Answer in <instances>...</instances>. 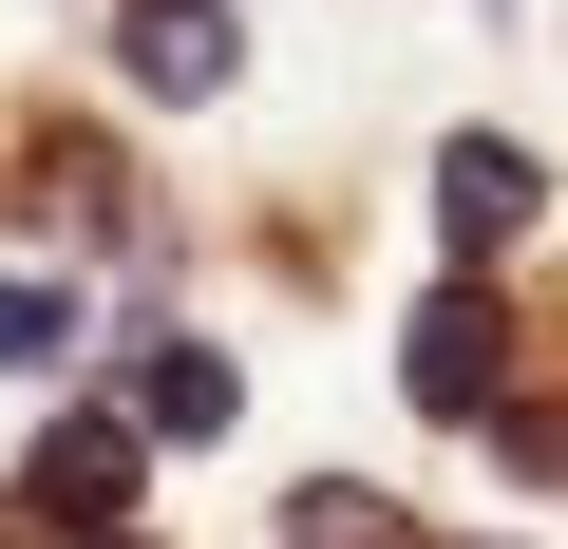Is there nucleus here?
Wrapping results in <instances>:
<instances>
[{"instance_id":"1","label":"nucleus","mask_w":568,"mask_h":549,"mask_svg":"<svg viewBox=\"0 0 568 549\" xmlns=\"http://www.w3.org/2000/svg\"><path fill=\"white\" fill-rule=\"evenodd\" d=\"M417 398L436 417H511V304L493 285H436L417 304Z\"/></svg>"},{"instance_id":"2","label":"nucleus","mask_w":568,"mask_h":549,"mask_svg":"<svg viewBox=\"0 0 568 549\" xmlns=\"http://www.w3.org/2000/svg\"><path fill=\"white\" fill-rule=\"evenodd\" d=\"M530 209H549V171H530V152H511V133H455V152H436V227H455V246H474V265H493V246H511V227H530Z\"/></svg>"},{"instance_id":"3","label":"nucleus","mask_w":568,"mask_h":549,"mask_svg":"<svg viewBox=\"0 0 568 549\" xmlns=\"http://www.w3.org/2000/svg\"><path fill=\"white\" fill-rule=\"evenodd\" d=\"M20 474H39V511H77V530H114V511H133V417H58V436H39Z\"/></svg>"},{"instance_id":"4","label":"nucleus","mask_w":568,"mask_h":549,"mask_svg":"<svg viewBox=\"0 0 568 549\" xmlns=\"http://www.w3.org/2000/svg\"><path fill=\"white\" fill-rule=\"evenodd\" d=\"M114 58H133V95H209L227 77V20H209V0H133Z\"/></svg>"},{"instance_id":"5","label":"nucleus","mask_w":568,"mask_h":549,"mask_svg":"<svg viewBox=\"0 0 568 549\" xmlns=\"http://www.w3.org/2000/svg\"><path fill=\"white\" fill-rule=\"evenodd\" d=\"M133 417H152V436H227V360H209V342H152Z\"/></svg>"},{"instance_id":"6","label":"nucleus","mask_w":568,"mask_h":549,"mask_svg":"<svg viewBox=\"0 0 568 549\" xmlns=\"http://www.w3.org/2000/svg\"><path fill=\"white\" fill-rule=\"evenodd\" d=\"M284 549H417V530H398L379 492H342V474H323V492H284Z\"/></svg>"},{"instance_id":"7","label":"nucleus","mask_w":568,"mask_h":549,"mask_svg":"<svg viewBox=\"0 0 568 549\" xmlns=\"http://www.w3.org/2000/svg\"><path fill=\"white\" fill-rule=\"evenodd\" d=\"M0 360H20V379L77 360V304H58V285H0Z\"/></svg>"},{"instance_id":"8","label":"nucleus","mask_w":568,"mask_h":549,"mask_svg":"<svg viewBox=\"0 0 568 549\" xmlns=\"http://www.w3.org/2000/svg\"><path fill=\"white\" fill-rule=\"evenodd\" d=\"M95 549H114V530H95Z\"/></svg>"}]
</instances>
